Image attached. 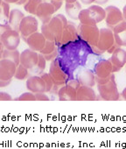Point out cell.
Returning <instances> with one entry per match:
<instances>
[{"instance_id":"1","label":"cell","mask_w":126,"mask_h":149,"mask_svg":"<svg viewBox=\"0 0 126 149\" xmlns=\"http://www.w3.org/2000/svg\"><path fill=\"white\" fill-rule=\"evenodd\" d=\"M68 23V19L64 15L57 14L53 16L48 22L42 24L41 33L47 40L55 42L60 36L62 31L67 26Z\"/></svg>"},{"instance_id":"2","label":"cell","mask_w":126,"mask_h":149,"mask_svg":"<svg viewBox=\"0 0 126 149\" xmlns=\"http://www.w3.org/2000/svg\"><path fill=\"white\" fill-rule=\"evenodd\" d=\"M114 44H116L113 31L109 28H101L99 39L96 47H91V50L96 54H102L107 52Z\"/></svg>"},{"instance_id":"3","label":"cell","mask_w":126,"mask_h":149,"mask_svg":"<svg viewBox=\"0 0 126 149\" xmlns=\"http://www.w3.org/2000/svg\"><path fill=\"white\" fill-rule=\"evenodd\" d=\"M99 96H96V100L102 99L104 101H118L120 94L116 86L115 77L105 84H97Z\"/></svg>"},{"instance_id":"4","label":"cell","mask_w":126,"mask_h":149,"mask_svg":"<svg viewBox=\"0 0 126 149\" xmlns=\"http://www.w3.org/2000/svg\"><path fill=\"white\" fill-rule=\"evenodd\" d=\"M79 38L87 42L91 47H96L99 39L100 29L97 26L81 24L77 26Z\"/></svg>"},{"instance_id":"5","label":"cell","mask_w":126,"mask_h":149,"mask_svg":"<svg viewBox=\"0 0 126 149\" xmlns=\"http://www.w3.org/2000/svg\"><path fill=\"white\" fill-rule=\"evenodd\" d=\"M49 74L53 78L56 86H62L66 84L69 81V74L63 69L61 64L60 63L57 58L51 61L49 68Z\"/></svg>"},{"instance_id":"6","label":"cell","mask_w":126,"mask_h":149,"mask_svg":"<svg viewBox=\"0 0 126 149\" xmlns=\"http://www.w3.org/2000/svg\"><path fill=\"white\" fill-rule=\"evenodd\" d=\"M39 22L38 19L33 16H25L19 25V34L22 39L26 41V40L32 35L33 33L38 32Z\"/></svg>"},{"instance_id":"7","label":"cell","mask_w":126,"mask_h":149,"mask_svg":"<svg viewBox=\"0 0 126 149\" xmlns=\"http://www.w3.org/2000/svg\"><path fill=\"white\" fill-rule=\"evenodd\" d=\"M0 40L3 44L4 49L14 50L17 49L19 46L21 37L19 32L13 29H10L3 33V35L0 37Z\"/></svg>"},{"instance_id":"8","label":"cell","mask_w":126,"mask_h":149,"mask_svg":"<svg viewBox=\"0 0 126 149\" xmlns=\"http://www.w3.org/2000/svg\"><path fill=\"white\" fill-rule=\"evenodd\" d=\"M79 39V34L77 31V26L73 23H68L67 26L62 31L59 39L55 41L57 47L68 44L69 42L75 41Z\"/></svg>"},{"instance_id":"9","label":"cell","mask_w":126,"mask_h":149,"mask_svg":"<svg viewBox=\"0 0 126 149\" xmlns=\"http://www.w3.org/2000/svg\"><path fill=\"white\" fill-rule=\"evenodd\" d=\"M105 13H106V17H105V23L108 28L113 30V28L123 21V13L119 8L114 6H109L105 8Z\"/></svg>"},{"instance_id":"10","label":"cell","mask_w":126,"mask_h":149,"mask_svg":"<svg viewBox=\"0 0 126 149\" xmlns=\"http://www.w3.org/2000/svg\"><path fill=\"white\" fill-rule=\"evenodd\" d=\"M17 69V65L11 60L3 59L0 61V79L12 81Z\"/></svg>"},{"instance_id":"11","label":"cell","mask_w":126,"mask_h":149,"mask_svg":"<svg viewBox=\"0 0 126 149\" xmlns=\"http://www.w3.org/2000/svg\"><path fill=\"white\" fill-rule=\"evenodd\" d=\"M109 61L112 64L113 72L120 71L125 65H126V51L122 47H118L109 57Z\"/></svg>"},{"instance_id":"12","label":"cell","mask_w":126,"mask_h":149,"mask_svg":"<svg viewBox=\"0 0 126 149\" xmlns=\"http://www.w3.org/2000/svg\"><path fill=\"white\" fill-rule=\"evenodd\" d=\"M55 13L56 11L53 5L42 0V3L39 6L36 11L35 16L42 22V24H44L48 22Z\"/></svg>"},{"instance_id":"13","label":"cell","mask_w":126,"mask_h":149,"mask_svg":"<svg viewBox=\"0 0 126 149\" xmlns=\"http://www.w3.org/2000/svg\"><path fill=\"white\" fill-rule=\"evenodd\" d=\"M39 54L30 48L25 49L20 54V64L26 67L27 69L32 70L38 63Z\"/></svg>"},{"instance_id":"14","label":"cell","mask_w":126,"mask_h":149,"mask_svg":"<svg viewBox=\"0 0 126 149\" xmlns=\"http://www.w3.org/2000/svg\"><path fill=\"white\" fill-rule=\"evenodd\" d=\"M95 76L99 78H105L114 74L112 64L109 60H100L94 68Z\"/></svg>"},{"instance_id":"15","label":"cell","mask_w":126,"mask_h":149,"mask_svg":"<svg viewBox=\"0 0 126 149\" xmlns=\"http://www.w3.org/2000/svg\"><path fill=\"white\" fill-rule=\"evenodd\" d=\"M26 87L28 91L33 93H46V84L41 77L33 76L27 78Z\"/></svg>"},{"instance_id":"16","label":"cell","mask_w":126,"mask_h":149,"mask_svg":"<svg viewBox=\"0 0 126 149\" xmlns=\"http://www.w3.org/2000/svg\"><path fill=\"white\" fill-rule=\"evenodd\" d=\"M46 40H47L41 33L36 32V33H33L32 35H30L26 40V43L27 44V46L30 49L36 51V52H39L45 47Z\"/></svg>"},{"instance_id":"17","label":"cell","mask_w":126,"mask_h":149,"mask_svg":"<svg viewBox=\"0 0 126 149\" xmlns=\"http://www.w3.org/2000/svg\"><path fill=\"white\" fill-rule=\"evenodd\" d=\"M115 41L118 47H126V21L123 20L113 28Z\"/></svg>"},{"instance_id":"18","label":"cell","mask_w":126,"mask_h":149,"mask_svg":"<svg viewBox=\"0 0 126 149\" xmlns=\"http://www.w3.org/2000/svg\"><path fill=\"white\" fill-rule=\"evenodd\" d=\"M76 92L75 88L66 84L61 86L57 94L60 101H76Z\"/></svg>"},{"instance_id":"19","label":"cell","mask_w":126,"mask_h":149,"mask_svg":"<svg viewBox=\"0 0 126 149\" xmlns=\"http://www.w3.org/2000/svg\"><path fill=\"white\" fill-rule=\"evenodd\" d=\"M39 54H41L46 61H52L58 56V47L54 41L46 40L45 47L39 51Z\"/></svg>"},{"instance_id":"20","label":"cell","mask_w":126,"mask_h":149,"mask_svg":"<svg viewBox=\"0 0 126 149\" xmlns=\"http://www.w3.org/2000/svg\"><path fill=\"white\" fill-rule=\"evenodd\" d=\"M96 94L93 88L88 86H80L76 92V101H96Z\"/></svg>"},{"instance_id":"21","label":"cell","mask_w":126,"mask_h":149,"mask_svg":"<svg viewBox=\"0 0 126 149\" xmlns=\"http://www.w3.org/2000/svg\"><path fill=\"white\" fill-rule=\"evenodd\" d=\"M77 80L79 81L82 86H88V87L93 88L96 84L95 73L89 69L82 71L78 76Z\"/></svg>"},{"instance_id":"22","label":"cell","mask_w":126,"mask_h":149,"mask_svg":"<svg viewBox=\"0 0 126 149\" xmlns=\"http://www.w3.org/2000/svg\"><path fill=\"white\" fill-rule=\"evenodd\" d=\"M24 18H25V14L20 10L13 9L10 12L7 22L11 26L12 29L19 32V25H20V23Z\"/></svg>"},{"instance_id":"23","label":"cell","mask_w":126,"mask_h":149,"mask_svg":"<svg viewBox=\"0 0 126 149\" xmlns=\"http://www.w3.org/2000/svg\"><path fill=\"white\" fill-rule=\"evenodd\" d=\"M88 10L89 12V14H90L92 19L96 22V25L105 19V17H106L105 9L101 7V6L93 5V6H90L88 8Z\"/></svg>"},{"instance_id":"24","label":"cell","mask_w":126,"mask_h":149,"mask_svg":"<svg viewBox=\"0 0 126 149\" xmlns=\"http://www.w3.org/2000/svg\"><path fill=\"white\" fill-rule=\"evenodd\" d=\"M82 10V5L78 0L74 3H66L65 4V12L67 15L73 20H78L79 14Z\"/></svg>"},{"instance_id":"25","label":"cell","mask_w":126,"mask_h":149,"mask_svg":"<svg viewBox=\"0 0 126 149\" xmlns=\"http://www.w3.org/2000/svg\"><path fill=\"white\" fill-rule=\"evenodd\" d=\"M3 59H8L12 61L17 66L20 64V53L19 50L14 49V50H7L4 49L3 50Z\"/></svg>"},{"instance_id":"26","label":"cell","mask_w":126,"mask_h":149,"mask_svg":"<svg viewBox=\"0 0 126 149\" xmlns=\"http://www.w3.org/2000/svg\"><path fill=\"white\" fill-rule=\"evenodd\" d=\"M42 3V0H27L24 5V9L29 14L35 15L39 6Z\"/></svg>"},{"instance_id":"27","label":"cell","mask_w":126,"mask_h":149,"mask_svg":"<svg viewBox=\"0 0 126 149\" xmlns=\"http://www.w3.org/2000/svg\"><path fill=\"white\" fill-rule=\"evenodd\" d=\"M29 69H27L26 67H24L23 65L19 64V66H17V69L14 74V78L19 81H23L28 78L29 76Z\"/></svg>"},{"instance_id":"28","label":"cell","mask_w":126,"mask_h":149,"mask_svg":"<svg viewBox=\"0 0 126 149\" xmlns=\"http://www.w3.org/2000/svg\"><path fill=\"white\" fill-rule=\"evenodd\" d=\"M10 12V4L3 1L0 6V21H5V23L7 22Z\"/></svg>"},{"instance_id":"29","label":"cell","mask_w":126,"mask_h":149,"mask_svg":"<svg viewBox=\"0 0 126 149\" xmlns=\"http://www.w3.org/2000/svg\"><path fill=\"white\" fill-rule=\"evenodd\" d=\"M40 77L43 78V80L46 84V92H51L53 91V89L54 87H56V85L54 84V82L49 74V73H44Z\"/></svg>"},{"instance_id":"30","label":"cell","mask_w":126,"mask_h":149,"mask_svg":"<svg viewBox=\"0 0 126 149\" xmlns=\"http://www.w3.org/2000/svg\"><path fill=\"white\" fill-rule=\"evenodd\" d=\"M46 60L45 59V57L41 54H39V61H38V63L32 69V71L33 72H35L37 74H42V72L46 68Z\"/></svg>"},{"instance_id":"31","label":"cell","mask_w":126,"mask_h":149,"mask_svg":"<svg viewBox=\"0 0 126 149\" xmlns=\"http://www.w3.org/2000/svg\"><path fill=\"white\" fill-rule=\"evenodd\" d=\"M14 100L16 101H36V97H35L34 93L29 91V92H25L21 94L17 98H14Z\"/></svg>"},{"instance_id":"32","label":"cell","mask_w":126,"mask_h":149,"mask_svg":"<svg viewBox=\"0 0 126 149\" xmlns=\"http://www.w3.org/2000/svg\"><path fill=\"white\" fill-rule=\"evenodd\" d=\"M114 77H115V74H110L109 77H105V78H99V77H96V84H100V85L105 84L109 83V82L112 78H114Z\"/></svg>"},{"instance_id":"33","label":"cell","mask_w":126,"mask_h":149,"mask_svg":"<svg viewBox=\"0 0 126 149\" xmlns=\"http://www.w3.org/2000/svg\"><path fill=\"white\" fill-rule=\"evenodd\" d=\"M43 1L48 2L51 5H53L54 6V8H55V11L56 12L60 10V8L62 6V3H63V1H58V0H43Z\"/></svg>"},{"instance_id":"34","label":"cell","mask_w":126,"mask_h":149,"mask_svg":"<svg viewBox=\"0 0 126 149\" xmlns=\"http://www.w3.org/2000/svg\"><path fill=\"white\" fill-rule=\"evenodd\" d=\"M13 100L12 97L7 92L0 91V101H12Z\"/></svg>"},{"instance_id":"35","label":"cell","mask_w":126,"mask_h":149,"mask_svg":"<svg viewBox=\"0 0 126 149\" xmlns=\"http://www.w3.org/2000/svg\"><path fill=\"white\" fill-rule=\"evenodd\" d=\"M36 101H49V97L46 96L45 93H35Z\"/></svg>"},{"instance_id":"36","label":"cell","mask_w":126,"mask_h":149,"mask_svg":"<svg viewBox=\"0 0 126 149\" xmlns=\"http://www.w3.org/2000/svg\"><path fill=\"white\" fill-rule=\"evenodd\" d=\"M12 29L11 26L8 24V22H6L5 24H0V37L3 35L4 33H6V31Z\"/></svg>"},{"instance_id":"37","label":"cell","mask_w":126,"mask_h":149,"mask_svg":"<svg viewBox=\"0 0 126 149\" xmlns=\"http://www.w3.org/2000/svg\"><path fill=\"white\" fill-rule=\"evenodd\" d=\"M67 84H69V85H71V86H73V87L75 88L76 90H78V89L80 88V86H81V84H80V83H79V81H78L77 79L69 80V81L67 82Z\"/></svg>"},{"instance_id":"38","label":"cell","mask_w":126,"mask_h":149,"mask_svg":"<svg viewBox=\"0 0 126 149\" xmlns=\"http://www.w3.org/2000/svg\"><path fill=\"white\" fill-rule=\"evenodd\" d=\"M11 83H12V81H3L0 79V88H6L8 85H10Z\"/></svg>"},{"instance_id":"39","label":"cell","mask_w":126,"mask_h":149,"mask_svg":"<svg viewBox=\"0 0 126 149\" xmlns=\"http://www.w3.org/2000/svg\"><path fill=\"white\" fill-rule=\"evenodd\" d=\"M80 1H81L82 4H83V5H85V6H89V5H91V4L95 3L96 0H80Z\"/></svg>"},{"instance_id":"40","label":"cell","mask_w":126,"mask_h":149,"mask_svg":"<svg viewBox=\"0 0 126 149\" xmlns=\"http://www.w3.org/2000/svg\"><path fill=\"white\" fill-rule=\"evenodd\" d=\"M117 47H118V46H117V44L116 43V44H114V45H113V46H112V47L108 50V51H107V53H109V54H112V53H113V52L117 48Z\"/></svg>"},{"instance_id":"41","label":"cell","mask_w":126,"mask_h":149,"mask_svg":"<svg viewBox=\"0 0 126 149\" xmlns=\"http://www.w3.org/2000/svg\"><path fill=\"white\" fill-rule=\"evenodd\" d=\"M109 0H96L95 3L98 6H102V5H105L106 3H108Z\"/></svg>"},{"instance_id":"42","label":"cell","mask_w":126,"mask_h":149,"mask_svg":"<svg viewBox=\"0 0 126 149\" xmlns=\"http://www.w3.org/2000/svg\"><path fill=\"white\" fill-rule=\"evenodd\" d=\"M26 1H27V0H19V1L16 3V5L17 6H22L23 5L24 6L26 3Z\"/></svg>"},{"instance_id":"43","label":"cell","mask_w":126,"mask_h":149,"mask_svg":"<svg viewBox=\"0 0 126 149\" xmlns=\"http://www.w3.org/2000/svg\"><path fill=\"white\" fill-rule=\"evenodd\" d=\"M121 96H122V97L126 101V87L123 90V91H122V93H121Z\"/></svg>"},{"instance_id":"44","label":"cell","mask_w":126,"mask_h":149,"mask_svg":"<svg viewBox=\"0 0 126 149\" xmlns=\"http://www.w3.org/2000/svg\"><path fill=\"white\" fill-rule=\"evenodd\" d=\"M123 19L126 21V5L124 6V7H123Z\"/></svg>"},{"instance_id":"45","label":"cell","mask_w":126,"mask_h":149,"mask_svg":"<svg viewBox=\"0 0 126 149\" xmlns=\"http://www.w3.org/2000/svg\"><path fill=\"white\" fill-rule=\"evenodd\" d=\"M4 1H6L8 4H15L16 5V3L19 1V0H4Z\"/></svg>"},{"instance_id":"46","label":"cell","mask_w":126,"mask_h":149,"mask_svg":"<svg viewBox=\"0 0 126 149\" xmlns=\"http://www.w3.org/2000/svg\"><path fill=\"white\" fill-rule=\"evenodd\" d=\"M61 1H65L66 3H74V2L77 1V0H61Z\"/></svg>"},{"instance_id":"47","label":"cell","mask_w":126,"mask_h":149,"mask_svg":"<svg viewBox=\"0 0 126 149\" xmlns=\"http://www.w3.org/2000/svg\"><path fill=\"white\" fill-rule=\"evenodd\" d=\"M3 50H4V47H3V44H2L1 40H0V52L3 51Z\"/></svg>"},{"instance_id":"48","label":"cell","mask_w":126,"mask_h":149,"mask_svg":"<svg viewBox=\"0 0 126 149\" xmlns=\"http://www.w3.org/2000/svg\"><path fill=\"white\" fill-rule=\"evenodd\" d=\"M2 55H3V51H1V52H0V61L2 60Z\"/></svg>"},{"instance_id":"49","label":"cell","mask_w":126,"mask_h":149,"mask_svg":"<svg viewBox=\"0 0 126 149\" xmlns=\"http://www.w3.org/2000/svg\"><path fill=\"white\" fill-rule=\"evenodd\" d=\"M3 1H4V0H0V6H1V4H2Z\"/></svg>"},{"instance_id":"50","label":"cell","mask_w":126,"mask_h":149,"mask_svg":"<svg viewBox=\"0 0 126 149\" xmlns=\"http://www.w3.org/2000/svg\"><path fill=\"white\" fill-rule=\"evenodd\" d=\"M58 1H61V0H58Z\"/></svg>"}]
</instances>
